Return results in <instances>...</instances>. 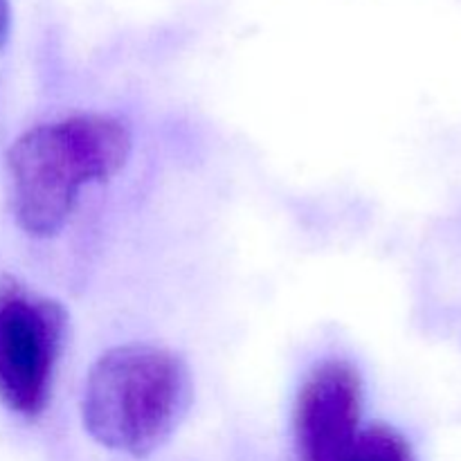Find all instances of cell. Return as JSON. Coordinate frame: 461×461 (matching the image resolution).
Returning <instances> with one entry per match:
<instances>
[{"label": "cell", "instance_id": "obj_1", "mask_svg": "<svg viewBox=\"0 0 461 461\" xmlns=\"http://www.w3.org/2000/svg\"><path fill=\"white\" fill-rule=\"evenodd\" d=\"M131 133L111 115H72L23 133L7 153L9 194L18 225L52 237L70 219L79 192L126 165Z\"/></svg>", "mask_w": 461, "mask_h": 461}, {"label": "cell", "instance_id": "obj_2", "mask_svg": "<svg viewBox=\"0 0 461 461\" xmlns=\"http://www.w3.org/2000/svg\"><path fill=\"white\" fill-rule=\"evenodd\" d=\"M192 374L176 351L124 345L90 367L81 419L97 444L147 457L176 432L192 403Z\"/></svg>", "mask_w": 461, "mask_h": 461}, {"label": "cell", "instance_id": "obj_3", "mask_svg": "<svg viewBox=\"0 0 461 461\" xmlns=\"http://www.w3.org/2000/svg\"><path fill=\"white\" fill-rule=\"evenodd\" d=\"M66 320L59 302L0 284V401L12 412L36 419L48 408Z\"/></svg>", "mask_w": 461, "mask_h": 461}, {"label": "cell", "instance_id": "obj_4", "mask_svg": "<svg viewBox=\"0 0 461 461\" xmlns=\"http://www.w3.org/2000/svg\"><path fill=\"white\" fill-rule=\"evenodd\" d=\"M363 378L342 358L318 363L302 383L293 414L297 461H345L358 439Z\"/></svg>", "mask_w": 461, "mask_h": 461}, {"label": "cell", "instance_id": "obj_5", "mask_svg": "<svg viewBox=\"0 0 461 461\" xmlns=\"http://www.w3.org/2000/svg\"><path fill=\"white\" fill-rule=\"evenodd\" d=\"M345 461H414V455L394 428L372 426L360 432Z\"/></svg>", "mask_w": 461, "mask_h": 461}, {"label": "cell", "instance_id": "obj_6", "mask_svg": "<svg viewBox=\"0 0 461 461\" xmlns=\"http://www.w3.org/2000/svg\"><path fill=\"white\" fill-rule=\"evenodd\" d=\"M9 23H12V14H9V0H0V48L9 36Z\"/></svg>", "mask_w": 461, "mask_h": 461}]
</instances>
